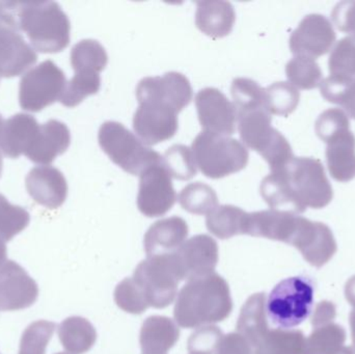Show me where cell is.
Masks as SVG:
<instances>
[{"mask_svg":"<svg viewBox=\"0 0 355 354\" xmlns=\"http://www.w3.org/2000/svg\"><path fill=\"white\" fill-rule=\"evenodd\" d=\"M260 189L271 209L294 214L304 213L306 208L327 207L334 197L322 162L313 157H294L271 170Z\"/></svg>","mask_w":355,"mask_h":354,"instance_id":"obj_1","label":"cell"},{"mask_svg":"<svg viewBox=\"0 0 355 354\" xmlns=\"http://www.w3.org/2000/svg\"><path fill=\"white\" fill-rule=\"evenodd\" d=\"M0 23L26 33L43 53L62 51L70 43V21L56 2L0 1Z\"/></svg>","mask_w":355,"mask_h":354,"instance_id":"obj_2","label":"cell"},{"mask_svg":"<svg viewBox=\"0 0 355 354\" xmlns=\"http://www.w3.org/2000/svg\"><path fill=\"white\" fill-rule=\"evenodd\" d=\"M232 311L229 285L214 272L188 281L178 294L174 315L181 328H200L223 321Z\"/></svg>","mask_w":355,"mask_h":354,"instance_id":"obj_3","label":"cell"},{"mask_svg":"<svg viewBox=\"0 0 355 354\" xmlns=\"http://www.w3.org/2000/svg\"><path fill=\"white\" fill-rule=\"evenodd\" d=\"M98 141L114 163L135 176H141L151 166L164 163V157L159 153L121 123H103L99 129Z\"/></svg>","mask_w":355,"mask_h":354,"instance_id":"obj_4","label":"cell"},{"mask_svg":"<svg viewBox=\"0 0 355 354\" xmlns=\"http://www.w3.org/2000/svg\"><path fill=\"white\" fill-rule=\"evenodd\" d=\"M238 130L246 147L258 152L271 170L286 166L294 158L286 137L271 126V114L265 108L237 112Z\"/></svg>","mask_w":355,"mask_h":354,"instance_id":"obj_5","label":"cell"},{"mask_svg":"<svg viewBox=\"0 0 355 354\" xmlns=\"http://www.w3.org/2000/svg\"><path fill=\"white\" fill-rule=\"evenodd\" d=\"M196 166L211 179H220L245 168L248 151L243 143L225 135L202 131L192 141Z\"/></svg>","mask_w":355,"mask_h":354,"instance_id":"obj_6","label":"cell"},{"mask_svg":"<svg viewBox=\"0 0 355 354\" xmlns=\"http://www.w3.org/2000/svg\"><path fill=\"white\" fill-rule=\"evenodd\" d=\"M314 284L304 276L286 278L271 291L266 313L271 324L279 330L300 326L312 313Z\"/></svg>","mask_w":355,"mask_h":354,"instance_id":"obj_7","label":"cell"},{"mask_svg":"<svg viewBox=\"0 0 355 354\" xmlns=\"http://www.w3.org/2000/svg\"><path fill=\"white\" fill-rule=\"evenodd\" d=\"M175 254L148 258L135 269L132 280L149 308L164 309L177 297L178 286L184 276Z\"/></svg>","mask_w":355,"mask_h":354,"instance_id":"obj_8","label":"cell"},{"mask_svg":"<svg viewBox=\"0 0 355 354\" xmlns=\"http://www.w3.org/2000/svg\"><path fill=\"white\" fill-rule=\"evenodd\" d=\"M66 85L64 73L53 62L46 60L21 79V107L28 112H40L60 100Z\"/></svg>","mask_w":355,"mask_h":354,"instance_id":"obj_9","label":"cell"},{"mask_svg":"<svg viewBox=\"0 0 355 354\" xmlns=\"http://www.w3.org/2000/svg\"><path fill=\"white\" fill-rule=\"evenodd\" d=\"M177 201L172 176L164 163L153 166L141 175L137 207L148 218H159L168 213Z\"/></svg>","mask_w":355,"mask_h":354,"instance_id":"obj_10","label":"cell"},{"mask_svg":"<svg viewBox=\"0 0 355 354\" xmlns=\"http://www.w3.org/2000/svg\"><path fill=\"white\" fill-rule=\"evenodd\" d=\"M139 103L157 102L179 114L192 100V87L185 75L166 73L164 76L146 77L137 87Z\"/></svg>","mask_w":355,"mask_h":354,"instance_id":"obj_11","label":"cell"},{"mask_svg":"<svg viewBox=\"0 0 355 354\" xmlns=\"http://www.w3.org/2000/svg\"><path fill=\"white\" fill-rule=\"evenodd\" d=\"M335 29L327 17L310 14L300 21L290 37V49L295 56L316 60L327 54L336 42Z\"/></svg>","mask_w":355,"mask_h":354,"instance_id":"obj_12","label":"cell"},{"mask_svg":"<svg viewBox=\"0 0 355 354\" xmlns=\"http://www.w3.org/2000/svg\"><path fill=\"white\" fill-rule=\"evenodd\" d=\"M196 106L202 131L225 136L234 134L238 121L237 110L219 89H200L196 96Z\"/></svg>","mask_w":355,"mask_h":354,"instance_id":"obj_13","label":"cell"},{"mask_svg":"<svg viewBox=\"0 0 355 354\" xmlns=\"http://www.w3.org/2000/svg\"><path fill=\"white\" fill-rule=\"evenodd\" d=\"M39 288L26 270L12 260L0 267V312L27 309L37 301Z\"/></svg>","mask_w":355,"mask_h":354,"instance_id":"obj_14","label":"cell"},{"mask_svg":"<svg viewBox=\"0 0 355 354\" xmlns=\"http://www.w3.org/2000/svg\"><path fill=\"white\" fill-rule=\"evenodd\" d=\"M133 128L146 145H157L176 134L178 112L157 102H141L133 116Z\"/></svg>","mask_w":355,"mask_h":354,"instance_id":"obj_15","label":"cell"},{"mask_svg":"<svg viewBox=\"0 0 355 354\" xmlns=\"http://www.w3.org/2000/svg\"><path fill=\"white\" fill-rule=\"evenodd\" d=\"M292 245L302 253L306 262L317 268L329 263L338 249L333 232L327 224L304 218Z\"/></svg>","mask_w":355,"mask_h":354,"instance_id":"obj_16","label":"cell"},{"mask_svg":"<svg viewBox=\"0 0 355 354\" xmlns=\"http://www.w3.org/2000/svg\"><path fill=\"white\" fill-rule=\"evenodd\" d=\"M175 255L184 280L189 281L214 274L218 262V247L212 237L196 235L186 240Z\"/></svg>","mask_w":355,"mask_h":354,"instance_id":"obj_17","label":"cell"},{"mask_svg":"<svg viewBox=\"0 0 355 354\" xmlns=\"http://www.w3.org/2000/svg\"><path fill=\"white\" fill-rule=\"evenodd\" d=\"M302 216L291 212L265 210L248 213L246 235L293 245Z\"/></svg>","mask_w":355,"mask_h":354,"instance_id":"obj_18","label":"cell"},{"mask_svg":"<svg viewBox=\"0 0 355 354\" xmlns=\"http://www.w3.org/2000/svg\"><path fill=\"white\" fill-rule=\"evenodd\" d=\"M26 188L37 204L49 209L60 207L68 195L64 175L49 166H37L31 170L26 178Z\"/></svg>","mask_w":355,"mask_h":354,"instance_id":"obj_19","label":"cell"},{"mask_svg":"<svg viewBox=\"0 0 355 354\" xmlns=\"http://www.w3.org/2000/svg\"><path fill=\"white\" fill-rule=\"evenodd\" d=\"M35 49L22 35L0 23V76L14 77L28 70L37 62Z\"/></svg>","mask_w":355,"mask_h":354,"instance_id":"obj_20","label":"cell"},{"mask_svg":"<svg viewBox=\"0 0 355 354\" xmlns=\"http://www.w3.org/2000/svg\"><path fill=\"white\" fill-rule=\"evenodd\" d=\"M188 236V226L183 218L173 216L158 220L145 235V251L148 258L174 255Z\"/></svg>","mask_w":355,"mask_h":354,"instance_id":"obj_21","label":"cell"},{"mask_svg":"<svg viewBox=\"0 0 355 354\" xmlns=\"http://www.w3.org/2000/svg\"><path fill=\"white\" fill-rule=\"evenodd\" d=\"M71 135L64 123L50 120L39 127L35 139L25 155L35 163H51L70 145Z\"/></svg>","mask_w":355,"mask_h":354,"instance_id":"obj_22","label":"cell"},{"mask_svg":"<svg viewBox=\"0 0 355 354\" xmlns=\"http://www.w3.org/2000/svg\"><path fill=\"white\" fill-rule=\"evenodd\" d=\"M235 20V10L229 1L206 0L196 3V27L213 39L229 35Z\"/></svg>","mask_w":355,"mask_h":354,"instance_id":"obj_23","label":"cell"},{"mask_svg":"<svg viewBox=\"0 0 355 354\" xmlns=\"http://www.w3.org/2000/svg\"><path fill=\"white\" fill-rule=\"evenodd\" d=\"M327 168L338 182H349L355 178V136L349 130L338 133L327 141Z\"/></svg>","mask_w":355,"mask_h":354,"instance_id":"obj_24","label":"cell"},{"mask_svg":"<svg viewBox=\"0 0 355 354\" xmlns=\"http://www.w3.org/2000/svg\"><path fill=\"white\" fill-rule=\"evenodd\" d=\"M40 125L28 114H19L6 121L0 150L10 158H18L26 154L39 130Z\"/></svg>","mask_w":355,"mask_h":354,"instance_id":"obj_25","label":"cell"},{"mask_svg":"<svg viewBox=\"0 0 355 354\" xmlns=\"http://www.w3.org/2000/svg\"><path fill=\"white\" fill-rule=\"evenodd\" d=\"M179 328L164 316H151L144 322L141 330L143 354H168L179 340Z\"/></svg>","mask_w":355,"mask_h":354,"instance_id":"obj_26","label":"cell"},{"mask_svg":"<svg viewBox=\"0 0 355 354\" xmlns=\"http://www.w3.org/2000/svg\"><path fill=\"white\" fill-rule=\"evenodd\" d=\"M265 293L252 295L244 303L237 322V333L241 335L252 348L258 346L269 332L266 317Z\"/></svg>","mask_w":355,"mask_h":354,"instance_id":"obj_27","label":"cell"},{"mask_svg":"<svg viewBox=\"0 0 355 354\" xmlns=\"http://www.w3.org/2000/svg\"><path fill=\"white\" fill-rule=\"evenodd\" d=\"M58 332L62 347L71 354L87 353L97 340L93 324L79 316L67 318L58 326Z\"/></svg>","mask_w":355,"mask_h":354,"instance_id":"obj_28","label":"cell"},{"mask_svg":"<svg viewBox=\"0 0 355 354\" xmlns=\"http://www.w3.org/2000/svg\"><path fill=\"white\" fill-rule=\"evenodd\" d=\"M248 213L241 208L232 205L217 206L207 215L209 232L219 239H229L246 233Z\"/></svg>","mask_w":355,"mask_h":354,"instance_id":"obj_29","label":"cell"},{"mask_svg":"<svg viewBox=\"0 0 355 354\" xmlns=\"http://www.w3.org/2000/svg\"><path fill=\"white\" fill-rule=\"evenodd\" d=\"M346 342V330L337 324L314 328L304 342L302 354H340Z\"/></svg>","mask_w":355,"mask_h":354,"instance_id":"obj_30","label":"cell"},{"mask_svg":"<svg viewBox=\"0 0 355 354\" xmlns=\"http://www.w3.org/2000/svg\"><path fill=\"white\" fill-rule=\"evenodd\" d=\"M306 337L302 330H269L254 354H302Z\"/></svg>","mask_w":355,"mask_h":354,"instance_id":"obj_31","label":"cell"},{"mask_svg":"<svg viewBox=\"0 0 355 354\" xmlns=\"http://www.w3.org/2000/svg\"><path fill=\"white\" fill-rule=\"evenodd\" d=\"M108 56L105 48L96 39H83L73 47L71 64L75 73H98L107 64Z\"/></svg>","mask_w":355,"mask_h":354,"instance_id":"obj_32","label":"cell"},{"mask_svg":"<svg viewBox=\"0 0 355 354\" xmlns=\"http://www.w3.org/2000/svg\"><path fill=\"white\" fill-rule=\"evenodd\" d=\"M178 200L183 209L196 215H208L218 206V197L214 189L202 182L187 185L182 189Z\"/></svg>","mask_w":355,"mask_h":354,"instance_id":"obj_33","label":"cell"},{"mask_svg":"<svg viewBox=\"0 0 355 354\" xmlns=\"http://www.w3.org/2000/svg\"><path fill=\"white\" fill-rule=\"evenodd\" d=\"M300 93L289 82H275L265 89V108L270 114L287 116L300 103Z\"/></svg>","mask_w":355,"mask_h":354,"instance_id":"obj_34","label":"cell"},{"mask_svg":"<svg viewBox=\"0 0 355 354\" xmlns=\"http://www.w3.org/2000/svg\"><path fill=\"white\" fill-rule=\"evenodd\" d=\"M286 74L296 89H313L322 82V71L316 60L306 56H294L286 66Z\"/></svg>","mask_w":355,"mask_h":354,"instance_id":"obj_35","label":"cell"},{"mask_svg":"<svg viewBox=\"0 0 355 354\" xmlns=\"http://www.w3.org/2000/svg\"><path fill=\"white\" fill-rule=\"evenodd\" d=\"M320 91L325 100L342 106L355 120V78L329 76L321 82Z\"/></svg>","mask_w":355,"mask_h":354,"instance_id":"obj_36","label":"cell"},{"mask_svg":"<svg viewBox=\"0 0 355 354\" xmlns=\"http://www.w3.org/2000/svg\"><path fill=\"white\" fill-rule=\"evenodd\" d=\"M101 87V78L98 73H75L74 77L67 82L60 101L67 107H75L85 98L95 95Z\"/></svg>","mask_w":355,"mask_h":354,"instance_id":"obj_37","label":"cell"},{"mask_svg":"<svg viewBox=\"0 0 355 354\" xmlns=\"http://www.w3.org/2000/svg\"><path fill=\"white\" fill-rule=\"evenodd\" d=\"M231 93L237 112L265 108V89L252 79H234Z\"/></svg>","mask_w":355,"mask_h":354,"instance_id":"obj_38","label":"cell"},{"mask_svg":"<svg viewBox=\"0 0 355 354\" xmlns=\"http://www.w3.org/2000/svg\"><path fill=\"white\" fill-rule=\"evenodd\" d=\"M31 222V216L24 208L12 205L0 195V239L4 242L12 240L24 231Z\"/></svg>","mask_w":355,"mask_h":354,"instance_id":"obj_39","label":"cell"},{"mask_svg":"<svg viewBox=\"0 0 355 354\" xmlns=\"http://www.w3.org/2000/svg\"><path fill=\"white\" fill-rule=\"evenodd\" d=\"M164 166L171 176L178 180H190L198 172L191 149L183 145H173L166 152Z\"/></svg>","mask_w":355,"mask_h":354,"instance_id":"obj_40","label":"cell"},{"mask_svg":"<svg viewBox=\"0 0 355 354\" xmlns=\"http://www.w3.org/2000/svg\"><path fill=\"white\" fill-rule=\"evenodd\" d=\"M54 322L39 320L23 333L18 354H46V348L55 332Z\"/></svg>","mask_w":355,"mask_h":354,"instance_id":"obj_41","label":"cell"},{"mask_svg":"<svg viewBox=\"0 0 355 354\" xmlns=\"http://www.w3.org/2000/svg\"><path fill=\"white\" fill-rule=\"evenodd\" d=\"M331 76L355 78V42L350 37L337 42L329 60Z\"/></svg>","mask_w":355,"mask_h":354,"instance_id":"obj_42","label":"cell"},{"mask_svg":"<svg viewBox=\"0 0 355 354\" xmlns=\"http://www.w3.org/2000/svg\"><path fill=\"white\" fill-rule=\"evenodd\" d=\"M116 306L127 313L139 315L149 309L132 278H125L114 291Z\"/></svg>","mask_w":355,"mask_h":354,"instance_id":"obj_43","label":"cell"},{"mask_svg":"<svg viewBox=\"0 0 355 354\" xmlns=\"http://www.w3.org/2000/svg\"><path fill=\"white\" fill-rule=\"evenodd\" d=\"M317 135L327 143L338 133L349 130L350 123L347 114L340 108H329L319 116L315 124Z\"/></svg>","mask_w":355,"mask_h":354,"instance_id":"obj_44","label":"cell"},{"mask_svg":"<svg viewBox=\"0 0 355 354\" xmlns=\"http://www.w3.org/2000/svg\"><path fill=\"white\" fill-rule=\"evenodd\" d=\"M223 333L216 326H205L198 328L190 336L188 341L189 354H213Z\"/></svg>","mask_w":355,"mask_h":354,"instance_id":"obj_45","label":"cell"},{"mask_svg":"<svg viewBox=\"0 0 355 354\" xmlns=\"http://www.w3.org/2000/svg\"><path fill=\"white\" fill-rule=\"evenodd\" d=\"M214 354H254V348L241 335L231 333L221 337Z\"/></svg>","mask_w":355,"mask_h":354,"instance_id":"obj_46","label":"cell"},{"mask_svg":"<svg viewBox=\"0 0 355 354\" xmlns=\"http://www.w3.org/2000/svg\"><path fill=\"white\" fill-rule=\"evenodd\" d=\"M331 18L339 30L350 33L355 23V0L339 2L331 12Z\"/></svg>","mask_w":355,"mask_h":354,"instance_id":"obj_47","label":"cell"},{"mask_svg":"<svg viewBox=\"0 0 355 354\" xmlns=\"http://www.w3.org/2000/svg\"><path fill=\"white\" fill-rule=\"evenodd\" d=\"M337 316V310L336 306L331 301H321L317 305L314 314L312 317V326L314 328L319 326H327V324H333Z\"/></svg>","mask_w":355,"mask_h":354,"instance_id":"obj_48","label":"cell"},{"mask_svg":"<svg viewBox=\"0 0 355 354\" xmlns=\"http://www.w3.org/2000/svg\"><path fill=\"white\" fill-rule=\"evenodd\" d=\"M8 261V249L6 242L0 239V267Z\"/></svg>","mask_w":355,"mask_h":354,"instance_id":"obj_49","label":"cell"},{"mask_svg":"<svg viewBox=\"0 0 355 354\" xmlns=\"http://www.w3.org/2000/svg\"><path fill=\"white\" fill-rule=\"evenodd\" d=\"M350 328H352V337L355 347V309L350 313Z\"/></svg>","mask_w":355,"mask_h":354,"instance_id":"obj_50","label":"cell"},{"mask_svg":"<svg viewBox=\"0 0 355 354\" xmlns=\"http://www.w3.org/2000/svg\"><path fill=\"white\" fill-rule=\"evenodd\" d=\"M340 354H355V347H344L343 351H342V353Z\"/></svg>","mask_w":355,"mask_h":354,"instance_id":"obj_51","label":"cell"},{"mask_svg":"<svg viewBox=\"0 0 355 354\" xmlns=\"http://www.w3.org/2000/svg\"><path fill=\"white\" fill-rule=\"evenodd\" d=\"M4 124H6V121H4L3 118H1V116H0V139H1L2 131H3L4 128Z\"/></svg>","mask_w":355,"mask_h":354,"instance_id":"obj_52","label":"cell"},{"mask_svg":"<svg viewBox=\"0 0 355 354\" xmlns=\"http://www.w3.org/2000/svg\"><path fill=\"white\" fill-rule=\"evenodd\" d=\"M350 35H352V37H352V39L355 42V23L354 27H352V31H350Z\"/></svg>","mask_w":355,"mask_h":354,"instance_id":"obj_53","label":"cell"},{"mask_svg":"<svg viewBox=\"0 0 355 354\" xmlns=\"http://www.w3.org/2000/svg\"><path fill=\"white\" fill-rule=\"evenodd\" d=\"M1 170H2V158H1V154H0V175H1Z\"/></svg>","mask_w":355,"mask_h":354,"instance_id":"obj_54","label":"cell"},{"mask_svg":"<svg viewBox=\"0 0 355 354\" xmlns=\"http://www.w3.org/2000/svg\"><path fill=\"white\" fill-rule=\"evenodd\" d=\"M56 354H69V353H56Z\"/></svg>","mask_w":355,"mask_h":354,"instance_id":"obj_55","label":"cell"},{"mask_svg":"<svg viewBox=\"0 0 355 354\" xmlns=\"http://www.w3.org/2000/svg\"><path fill=\"white\" fill-rule=\"evenodd\" d=\"M0 354H1V353H0Z\"/></svg>","mask_w":355,"mask_h":354,"instance_id":"obj_56","label":"cell"}]
</instances>
